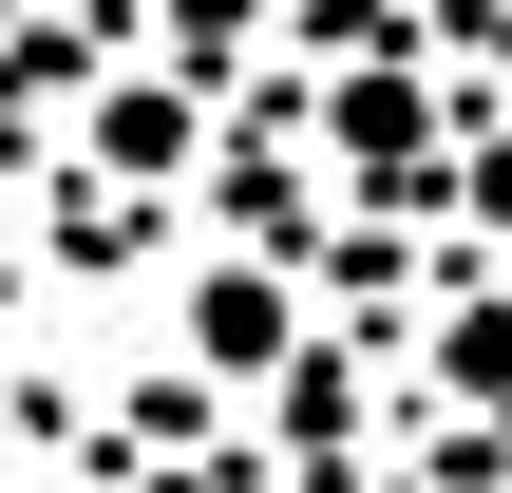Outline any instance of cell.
I'll use <instances>...</instances> for the list:
<instances>
[{"instance_id": "1", "label": "cell", "mask_w": 512, "mask_h": 493, "mask_svg": "<svg viewBox=\"0 0 512 493\" xmlns=\"http://www.w3.org/2000/svg\"><path fill=\"white\" fill-rule=\"evenodd\" d=\"M190 342H209L228 380H266V361H285V285H266V266H209V285H190Z\"/></svg>"}, {"instance_id": "2", "label": "cell", "mask_w": 512, "mask_h": 493, "mask_svg": "<svg viewBox=\"0 0 512 493\" xmlns=\"http://www.w3.org/2000/svg\"><path fill=\"white\" fill-rule=\"evenodd\" d=\"M95 152H114V171H171V152H190V95H152V76L95 95Z\"/></svg>"}, {"instance_id": "3", "label": "cell", "mask_w": 512, "mask_h": 493, "mask_svg": "<svg viewBox=\"0 0 512 493\" xmlns=\"http://www.w3.org/2000/svg\"><path fill=\"white\" fill-rule=\"evenodd\" d=\"M323 133H342V152H418V76H342Z\"/></svg>"}]
</instances>
